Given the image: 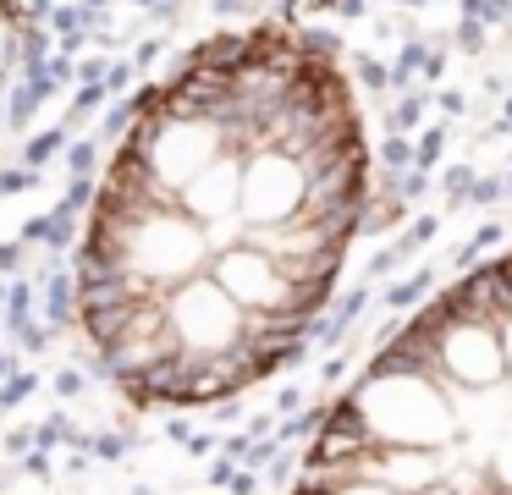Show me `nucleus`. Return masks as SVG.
<instances>
[{
  "label": "nucleus",
  "mask_w": 512,
  "mask_h": 495,
  "mask_svg": "<svg viewBox=\"0 0 512 495\" xmlns=\"http://www.w3.org/2000/svg\"><path fill=\"white\" fill-rule=\"evenodd\" d=\"M369 193L358 105L292 28L199 44L133 105L78 248V314L133 402L276 374L325 314Z\"/></svg>",
  "instance_id": "nucleus-1"
},
{
  "label": "nucleus",
  "mask_w": 512,
  "mask_h": 495,
  "mask_svg": "<svg viewBox=\"0 0 512 495\" xmlns=\"http://www.w3.org/2000/svg\"><path fill=\"white\" fill-rule=\"evenodd\" d=\"M292 495H512V253L430 297L353 374Z\"/></svg>",
  "instance_id": "nucleus-2"
},
{
  "label": "nucleus",
  "mask_w": 512,
  "mask_h": 495,
  "mask_svg": "<svg viewBox=\"0 0 512 495\" xmlns=\"http://www.w3.org/2000/svg\"><path fill=\"white\" fill-rule=\"evenodd\" d=\"M0 6H6V0H0Z\"/></svg>",
  "instance_id": "nucleus-3"
}]
</instances>
